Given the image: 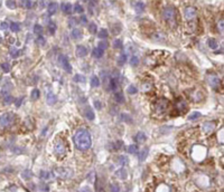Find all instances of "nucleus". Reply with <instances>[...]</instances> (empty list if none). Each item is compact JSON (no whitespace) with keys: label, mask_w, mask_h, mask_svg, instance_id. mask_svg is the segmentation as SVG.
<instances>
[{"label":"nucleus","mask_w":224,"mask_h":192,"mask_svg":"<svg viewBox=\"0 0 224 192\" xmlns=\"http://www.w3.org/2000/svg\"><path fill=\"white\" fill-rule=\"evenodd\" d=\"M74 143L76 149L80 151H85L91 148L92 140L89 131L85 128H80L74 135Z\"/></svg>","instance_id":"1"},{"label":"nucleus","mask_w":224,"mask_h":192,"mask_svg":"<svg viewBox=\"0 0 224 192\" xmlns=\"http://www.w3.org/2000/svg\"><path fill=\"white\" fill-rule=\"evenodd\" d=\"M163 17H164L165 21H167L169 25H175V23H176V10L172 7H167L163 11Z\"/></svg>","instance_id":"2"},{"label":"nucleus","mask_w":224,"mask_h":192,"mask_svg":"<svg viewBox=\"0 0 224 192\" xmlns=\"http://www.w3.org/2000/svg\"><path fill=\"white\" fill-rule=\"evenodd\" d=\"M14 120H15V114L8 112V113H5L3 115L0 116V128H6L10 126L14 123Z\"/></svg>","instance_id":"3"},{"label":"nucleus","mask_w":224,"mask_h":192,"mask_svg":"<svg viewBox=\"0 0 224 192\" xmlns=\"http://www.w3.org/2000/svg\"><path fill=\"white\" fill-rule=\"evenodd\" d=\"M168 107V100L164 98V97H160L156 100L155 103V112L158 114H163L166 112V109Z\"/></svg>","instance_id":"4"},{"label":"nucleus","mask_w":224,"mask_h":192,"mask_svg":"<svg viewBox=\"0 0 224 192\" xmlns=\"http://www.w3.org/2000/svg\"><path fill=\"white\" fill-rule=\"evenodd\" d=\"M54 176H57V178H60V179H67L71 176L72 174V171L69 169H66V167H56L54 170Z\"/></svg>","instance_id":"5"},{"label":"nucleus","mask_w":224,"mask_h":192,"mask_svg":"<svg viewBox=\"0 0 224 192\" xmlns=\"http://www.w3.org/2000/svg\"><path fill=\"white\" fill-rule=\"evenodd\" d=\"M58 63L60 64V66L63 67V69H64L65 72H67V73H71V72H72V66H71L69 59H67V57H66L65 55H60V56H58Z\"/></svg>","instance_id":"6"},{"label":"nucleus","mask_w":224,"mask_h":192,"mask_svg":"<svg viewBox=\"0 0 224 192\" xmlns=\"http://www.w3.org/2000/svg\"><path fill=\"white\" fill-rule=\"evenodd\" d=\"M207 83L210 84V86L212 87V88H219L220 87V85H221V79L217 77L216 75H208L207 76Z\"/></svg>","instance_id":"7"},{"label":"nucleus","mask_w":224,"mask_h":192,"mask_svg":"<svg viewBox=\"0 0 224 192\" xmlns=\"http://www.w3.org/2000/svg\"><path fill=\"white\" fill-rule=\"evenodd\" d=\"M184 17L187 19V20H193L195 17H196V9L194 7H186L184 10Z\"/></svg>","instance_id":"8"},{"label":"nucleus","mask_w":224,"mask_h":192,"mask_svg":"<svg viewBox=\"0 0 224 192\" xmlns=\"http://www.w3.org/2000/svg\"><path fill=\"white\" fill-rule=\"evenodd\" d=\"M75 54L78 57H85L87 55V48L85 46H82V45H78L76 46V49H75Z\"/></svg>","instance_id":"9"},{"label":"nucleus","mask_w":224,"mask_h":192,"mask_svg":"<svg viewBox=\"0 0 224 192\" xmlns=\"http://www.w3.org/2000/svg\"><path fill=\"white\" fill-rule=\"evenodd\" d=\"M60 9H62V11H63L64 14L69 15V14L72 12V5H71L69 2H63V3L60 5Z\"/></svg>","instance_id":"10"},{"label":"nucleus","mask_w":224,"mask_h":192,"mask_svg":"<svg viewBox=\"0 0 224 192\" xmlns=\"http://www.w3.org/2000/svg\"><path fill=\"white\" fill-rule=\"evenodd\" d=\"M65 144L63 142H58L56 143V145H55V152L57 153V154H64L65 153Z\"/></svg>","instance_id":"11"},{"label":"nucleus","mask_w":224,"mask_h":192,"mask_svg":"<svg viewBox=\"0 0 224 192\" xmlns=\"http://www.w3.org/2000/svg\"><path fill=\"white\" fill-rule=\"evenodd\" d=\"M56 9H57V3L56 2H49L48 5V8H47V11H48V15L49 16H53L55 12H56Z\"/></svg>","instance_id":"12"},{"label":"nucleus","mask_w":224,"mask_h":192,"mask_svg":"<svg viewBox=\"0 0 224 192\" xmlns=\"http://www.w3.org/2000/svg\"><path fill=\"white\" fill-rule=\"evenodd\" d=\"M135 140H136L137 142H139V143L146 142V140H147L146 134L144 133V132H138V133L136 134V136H135Z\"/></svg>","instance_id":"13"},{"label":"nucleus","mask_w":224,"mask_h":192,"mask_svg":"<svg viewBox=\"0 0 224 192\" xmlns=\"http://www.w3.org/2000/svg\"><path fill=\"white\" fill-rule=\"evenodd\" d=\"M46 100H47V104H48V105H54V104L56 103L57 98H56L55 94H53V93L51 92V93H48V94H47Z\"/></svg>","instance_id":"14"},{"label":"nucleus","mask_w":224,"mask_h":192,"mask_svg":"<svg viewBox=\"0 0 224 192\" xmlns=\"http://www.w3.org/2000/svg\"><path fill=\"white\" fill-rule=\"evenodd\" d=\"M214 128H215V123H214V122H207V123H205L204 126H203V130H204L205 132H212Z\"/></svg>","instance_id":"15"},{"label":"nucleus","mask_w":224,"mask_h":192,"mask_svg":"<svg viewBox=\"0 0 224 192\" xmlns=\"http://www.w3.org/2000/svg\"><path fill=\"white\" fill-rule=\"evenodd\" d=\"M71 36H72V38H73V39L78 40V39H81V38H82V31H81V30H78V29H73V30H72V33H71Z\"/></svg>","instance_id":"16"},{"label":"nucleus","mask_w":224,"mask_h":192,"mask_svg":"<svg viewBox=\"0 0 224 192\" xmlns=\"http://www.w3.org/2000/svg\"><path fill=\"white\" fill-rule=\"evenodd\" d=\"M47 29H48V33H51V35H55V33H56V29H57L56 24H55L54 21H49V24H48V26H47Z\"/></svg>","instance_id":"17"},{"label":"nucleus","mask_w":224,"mask_h":192,"mask_svg":"<svg viewBox=\"0 0 224 192\" xmlns=\"http://www.w3.org/2000/svg\"><path fill=\"white\" fill-rule=\"evenodd\" d=\"M20 53H21V51L19 49H17L16 47H11L10 50H9V54H10V56H11L12 58H17L18 56L20 55Z\"/></svg>","instance_id":"18"},{"label":"nucleus","mask_w":224,"mask_h":192,"mask_svg":"<svg viewBox=\"0 0 224 192\" xmlns=\"http://www.w3.org/2000/svg\"><path fill=\"white\" fill-rule=\"evenodd\" d=\"M176 106H177V109H179L181 112H183L184 109H186V104H185V100H183V98H178L177 103H176Z\"/></svg>","instance_id":"19"},{"label":"nucleus","mask_w":224,"mask_h":192,"mask_svg":"<svg viewBox=\"0 0 224 192\" xmlns=\"http://www.w3.org/2000/svg\"><path fill=\"white\" fill-rule=\"evenodd\" d=\"M115 174H117L118 178H120V179H122V180H124V179L127 178V171H126L123 167H121L120 170H118V171L115 172Z\"/></svg>","instance_id":"20"},{"label":"nucleus","mask_w":224,"mask_h":192,"mask_svg":"<svg viewBox=\"0 0 224 192\" xmlns=\"http://www.w3.org/2000/svg\"><path fill=\"white\" fill-rule=\"evenodd\" d=\"M103 53L104 51H102V50L99 49V48L96 47V48H94L93 51H92V55H93L94 58H101V57L103 56Z\"/></svg>","instance_id":"21"},{"label":"nucleus","mask_w":224,"mask_h":192,"mask_svg":"<svg viewBox=\"0 0 224 192\" xmlns=\"http://www.w3.org/2000/svg\"><path fill=\"white\" fill-rule=\"evenodd\" d=\"M114 100H117L118 103H124V96H123V94L120 92H118V93H115L114 94Z\"/></svg>","instance_id":"22"},{"label":"nucleus","mask_w":224,"mask_h":192,"mask_svg":"<svg viewBox=\"0 0 224 192\" xmlns=\"http://www.w3.org/2000/svg\"><path fill=\"white\" fill-rule=\"evenodd\" d=\"M2 102H3V104L9 105V104H11V103L14 102V97H12L11 95H9V94H6V95H5V97L2 98Z\"/></svg>","instance_id":"23"},{"label":"nucleus","mask_w":224,"mask_h":192,"mask_svg":"<svg viewBox=\"0 0 224 192\" xmlns=\"http://www.w3.org/2000/svg\"><path fill=\"white\" fill-rule=\"evenodd\" d=\"M148 156V149H144V150L141 151L140 153H139V161H145L146 160V158Z\"/></svg>","instance_id":"24"},{"label":"nucleus","mask_w":224,"mask_h":192,"mask_svg":"<svg viewBox=\"0 0 224 192\" xmlns=\"http://www.w3.org/2000/svg\"><path fill=\"white\" fill-rule=\"evenodd\" d=\"M133 7H135V9H136L137 12H141V11L144 10V8H145V5H144V2L140 1V2H135Z\"/></svg>","instance_id":"25"},{"label":"nucleus","mask_w":224,"mask_h":192,"mask_svg":"<svg viewBox=\"0 0 224 192\" xmlns=\"http://www.w3.org/2000/svg\"><path fill=\"white\" fill-rule=\"evenodd\" d=\"M139 150V148H138V145H136V144H132V145H130V146H128V149H127V151H128V153H130V154H135V153H137Z\"/></svg>","instance_id":"26"},{"label":"nucleus","mask_w":224,"mask_h":192,"mask_svg":"<svg viewBox=\"0 0 224 192\" xmlns=\"http://www.w3.org/2000/svg\"><path fill=\"white\" fill-rule=\"evenodd\" d=\"M208 46H210L211 49H216L217 46H219V44H217V42H216L214 38H210L208 39Z\"/></svg>","instance_id":"27"},{"label":"nucleus","mask_w":224,"mask_h":192,"mask_svg":"<svg viewBox=\"0 0 224 192\" xmlns=\"http://www.w3.org/2000/svg\"><path fill=\"white\" fill-rule=\"evenodd\" d=\"M91 86L92 87H99L100 86V81H99L98 76H92V78H91Z\"/></svg>","instance_id":"28"},{"label":"nucleus","mask_w":224,"mask_h":192,"mask_svg":"<svg viewBox=\"0 0 224 192\" xmlns=\"http://www.w3.org/2000/svg\"><path fill=\"white\" fill-rule=\"evenodd\" d=\"M126 61H127V55L126 54H121L120 56H119V58H118V65L122 66Z\"/></svg>","instance_id":"29"},{"label":"nucleus","mask_w":224,"mask_h":192,"mask_svg":"<svg viewBox=\"0 0 224 192\" xmlns=\"http://www.w3.org/2000/svg\"><path fill=\"white\" fill-rule=\"evenodd\" d=\"M73 81H74V82H76V83H85V77H84V76H82V75H80V74H78V75L74 76Z\"/></svg>","instance_id":"30"},{"label":"nucleus","mask_w":224,"mask_h":192,"mask_svg":"<svg viewBox=\"0 0 224 192\" xmlns=\"http://www.w3.org/2000/svg\"><path fill=\"white\" fill-rule=\"evenodd\" d=\"M10 29H11V31H14V33H18V31L20 30V25H19L18 23H11Z\"/></svg>","instance_id":"31"},{"label":"nucleus","mask_w":224,"mask_h":192,"mask_svg":"<svg viewBox=\"0 0 224 192\" xmlns=\"http://www.w3.org/2000/svg\"><path fill=\"white\" fill-rule=\"evenodd\" d=\"M201 116H202V114H201L199 112H193L190 116H188V120H190V121H195L196 118H199Z\"/></svg>","instance_id":"32"},{"label":"nucleus","mask_w":224,"mask_h":192,"mask_svg":"<svg viewBox=\"0 0 224 192\" xmlns=\"http://www.w3.org/2000/svg\"><path fill=\"white\" fill-rule=\"evenodd\" d=\"M39 94H41V93H39V91H38L37 88H35L34 91L32 92V94H30V98H32L33 100H36L37 98H38V97H39Z\"/></svg>","instance_id":"33"},{"label":"nucleus","mask_w":224,"mask_h":192,"mask_svg":"<svg viewBox=\"0 0 224 192\" xmlns=\"http://www.w3.org/2000/svg\"><path fill=\"white\" fill-rule=\"evenodd\" d=\"M117 87H118V82H117V79H115V78H111V79H110V88H111L112 91H115Z\"/></svg>","instance_id":"34"},{"label":"nucleus","mask_w":224,"mask_h":192,"mask_svg":"<svg viewBox=\"0 0 224 192\" xmlns=\"http://www.w3.org/2000/svg\"><path fill=\"white\" fill-rule=\"evenodd\" d=\"M74 11H75V14H83L84 12V8L80 3H76L74 6Z\"/></svg>","instance_id":"35"},{"label":"nucleus","mask_w":224,"mask_h":192,"mask_svg":"<svg viewBox=\"0 0 224 192\" xmlns=\"http://www.w3.org/2000/svg\"><path fill=\"white\" fill-rule=\"evenodd\" d=\"M138 64H139V58L137 56H132V57L130 58V65H131V66L136 67Z\"/></svg>","instance_id":"36"},{"label":"nucleus","mask_w":224,"mask_h":192,"mask_svg":"<svg viewBox=\"0 0 224 192\" xmlns=\"http://www.w3.org/2000/svg\"><path fill=\"white\" fill-rule=\"evenodd\" d=\"M96 30H98V26H96V24L91 23V24L89 25V31L91 33H96Z\"/></svg>","instance_id":"37"},{"label":"nucleus","mask_w":224,"mask_h":192,"mask_svg":"<svg viewBox=\"0 0 224 192\" xmlns=\"http://www.w3.org/2000/svg\"><path fill=\"white\" fill-rule=\"evenodd\" d=\"M85 116H86V118H87V120H90V121H93V120H94V117H95L94 112H93V111H91V109H89V111H87V112L85 113Z\"/></svg>","instance_id":"38"},{"label":"nucleus","mask_w":224,"mask_h":192,"mask_svg":"<svg viewBox=\"0 0 224 192\" xmlns=\"http://www.w3.org/2000/svg\"><path fill=\"white\" fill-rule=\"evenodd\" d=\"M23 3V6L25 7V8H27V9H32L33 7H34V1H23L21 2Z\"/></svg>","instance_id":"39"},{"label":"nucleus","mask_w":224,"mask_h":192,"mask_svg":"<svg viewBox=\"0 0 224 192\" xmlns=\"http://www.w3.org/2000/svg\"><path fill=\"white\" fill-rule=\"evenodd\" d=\"M113 47L117 48V49H121L122 48V40L121 39H115L113 42Z\"/></svg>","instance_id":"40"},{"label":"nucleus","mask_w":224,"mask_h":192,"mask_svg":"<svg viewBox=\"0 0 224 192\" xmlns=\"http://www.w3.org/2000/svg\"><path fill=\"white\" fill-rule=\"evenodd\" d=\"M118 161H119V163H120L121 165H123V167L128 164V158H127V156H123V155H121Z\"/></svg>","instance_id":"41"},{"label":"nucleus","mask_w":224,"mask_h":192,"mask_svg":"<svg viewBox=\"0 0 224 192\" xmlns=\"http://www.w3.org/2000/svg\"><path fill=\"white\" fill-rule=\"evenodd\" d=\"M1 69L5 73H9L10 72V64H8V63H2L1 64Z\"/></svg>","instance_id":"42"},{"label":"nucleus","mask_w":224,"mask_h":192,"mask_svg":"<svg viewBox=\"0 0 224 192\" xmlns=\"http://www.w3.org/2000/svg\"><path fill=\"white\" fill-rule=\"evenodd\" d=\"M98 35H99V37H100V38H107V37L109 36V33H108V30H107V29H101V30L99 31Z\"/></svg>","instance_id":"43"},{"label":"nucleus","mask_w":224,"mask_h":192,"mask_svg":"<svg viewBox=\"0 0 224 192\" xmlns=\"http://www.w3.org/2000/svg\"><path fill=\"white\" fill-rule=\"evenodd\" d=\"M42 31H43V27L41 25H38V24H36V25L34 26V33H37V35H41Z\"/></svg>","instance_id":"44"},{"label":"nucleus","mask_w":224,"mask_h":192,"mask_svg":"<svg viewBox=\"0 0 224 192\" xmlns=\"http://www.w3.org/2000/svg\"><path fill=\"white\" fill-rule=\"evenodd\" d=\"M39 176H41L42 179H45V180H47V179H49V178H51V174H49V172H46V171H41V173H39Z\"/></svg>","instance_id":"45"},{"label":"nucleus","mask_w":224,"mask_h":192,"mask_svg":"<svg viewBox=\"0 0 224 192\" xmlns=\"http://www.w3.org/2000/svg\"><path fill=\"white\" fill-rule=\"evenodd\" d=\"M137 92H138V88H137L136 86L130 85L129 87H128V93H129V94H137Z\"/></svg>","instance_id":"46"},{"label":"nucleus","mask_w":224,"mask_h":192,"mask_svg":"<svg viewBox=\"0 0 224 192\" xmlns=\"http://www.w3.org/2000/svg\"><path fill=\"white\" fill-rule=\"evenodd\" d=\"M98 48H99V49H101L102 51H104V49H107V48H108V44H107V42H99Z\"/></svg>","instance_id":"47"},{"label":"nucleus","mask_w":224,"mask_h":192,"mask_svg":"<svg viewBox=\"0 0 224 192\" xmlns=\"http://www.w3.org/2000/svg\"><path fill=\"white\" fill-rule=\"evenodd\" d=\"M6 5H7V7L9 9L16 8V1H10V0H8V1H6Z\"/></svg>","instance_id":"48"},{"label":"nucleus","mask_w":224,"mask_h":192,"mask_svg":"<svg viewBox=\"0 0 224 192\" xmlns=\"http://www.w3.org/2000/svg\"><path fill=\"white\" fill-rule=\"evenodd\" d=\"M37 44L41 45V46H44V45L46 44V40H45V38H44L43 36H39V37L37 38Z\"/></svg>","instance_id":"49"},{"label":"nucleus","mask_w":224,"mask_h":192,"mask_svg":"<svg viewBox=\"0 0 224 192\" xmlns=\"http://www.w3.org/2000/svg\"><path fill=\"white\" fill-rule=\"evenodd\" d=\"M69 27H73V26L78 25V19H76V18H74V17H72V18L69 19Z\"/></svg>","instance_id":"50"},{"label":"nucleus","mask_w":224,"mask_h":192,"mask_svg":"<svg viewBox=\"0 0 224 192\" xmlns=\"http://www.w3.org/2000/svg\"><path fill=\"white\" fill-rule=\"evenodd\" d=\"M117 26H118V24H115V25H113V26H111V28L114 30L113 31V33H115V35H118V33H120V30H121V26H119L118 28H117Z\"/></svg>","instance_id":"51"},{"label":"nucleus","mask_w":224,"mask_h":192,"mask_svg":"<svg viewBox=\"0 0 224 192\" xmlns=\"http://www.w3.org/2000/svg\"><path fill=\"white\" fill-rule=\"evenodd\" d=\"M111 191L112 192H120V188L117 184H111Z\"/></svg>","instance_id":"52"},{"label":"nucleus","mask_w":224,"mask_h":192,"mask_svg":"<svg viewBox=\"0 0 224 192\" xmlns=\"http://www.w3.org/2000/svg\"><path fill=\"white\" fill-rule=\"evenodd\" d=\"M30 173H32L30 171H28V170H26V171H25V172L23 173V178H24V179H29V178L32 176V174H30Z\"/></svg>","instance_id":"53"},{"label":"nucleus","mask_w":224,"mask_h":192,"mask_svg":"<svg viewBox=\"0 0 224 192\" xmlns=\"http://www.w3.org/2000/svg\"><path fill=\"white\" fill-rule=\"evenodd\" d=\"M0 28H1V29H5V30H6V29L8 28V23H6V21H2V23L0 24Z\"/></svg>","instance_id":"54"},{"label":"nucleus","mask_w":224,"mask_h":192,"mask_svg":"<svg viewBox=\"0 0 224 192\" xmlns=\"http://www.w3.org/2000/svg\"><path fill=\"white\" fill-rule=\"evenodd\" d=\"M21 102H23V97H19V98L16 100V106H17V107H19V106H20Z\"/></svg>","instance_id":"55"},{"label":"nucleus","mask_w":224,"mask_h":192,"mask_svg":"<svg viewBox=\"0 0 224 192\" xmlns=\"http://www.w3.org/2000/svg\"><path fill=\"white\" fill-rule=\"evenodd\" d=\"M81 21H82V24H84V25H85L86 23H87V18H86V17L83 15V16L81 17Z\"/></svg>","instance_id":"56"},{"label":"nucleus","mask_w":224,"mask_h":192,"mask_svg":"<svg viewBox=\"0 0 224 192\" xmlns=\"http://www.w3.org/2000/svg\"><path fill=\"white\" fill-rule=\"evenodd\" d=\"M94 106H95V107H96L98 109H101V103H100L99 100H96V102L94 103Z\"/></svg>","instance_id":"57"},{"label":"nucleus","mask_w":224,"mask_h":192,"mask_svg":"<svg viewBox=\"0 0 224 192\" xmlns=\"http://www.w3.org/2000/svg\"><path fill=\"white\" fill-rule=\"evenodd\" d=\"M219 26L221 27V31H223V19H221V21H220Z\"/></svg>","instance_id":"58"},{"label":"nucleus","mask_w":224,"mask_h":192,"mask_svg":"<svg viewBox=\"0 0 224 192\" xmlns=\"http://www.w3.org/2000/svg\"><path fill=\"white\" fill-rule=\"evenodd\" d=\"M2 42V38H1V36H0V42Z\"/></svg>","instance_id":"59"}]
</instances>
